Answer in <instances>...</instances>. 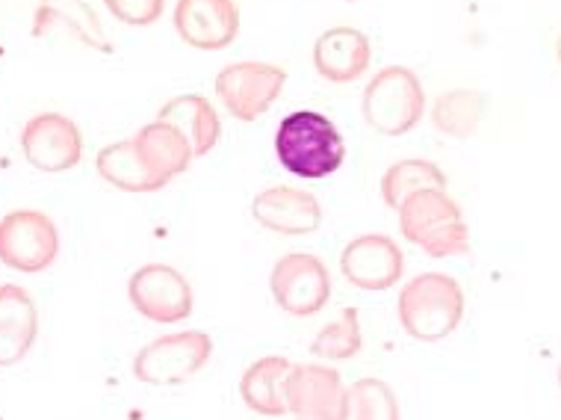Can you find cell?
I'll return each instance as SVG.
<instances>
[{"label": "cell", "mask_w": 561, "mask_h": 420, "mask_svg": "<svg viewBox=\"0 0 561 420\" xmlns=\"http://www.w3.org/2000/svg\"><path fill=\"white\" fill-rule=\"evenodd\" d=\"M275 155L290 175L320 181L346 160V143L337 125L317 110H293L275 130Z\"/></svg>", "instance_id": "cell-1"}, {"label": "cell", "mask_w": 561, "mask_h": 420, "mask_svg": "<svg viewBox=\"0 0 561 420\" xmlns=\"http://www.w3.org/2000/svg\"><path fill=\"white\" fill-rule=\"evenodd\" d=\"M399 231L408 243L420 246L428 258L446 261L473 249L470 225L446 190H420L399 207Z\"/></svg>", "instance_id": "cell-2"}, {"label": "cell", "mask_w": 561, "mask_h": 420, "mask_svg": "<svg viewBox=\"0 0 561 420\" xmlns=\"http://www.w3.org/2000/svg\"><path fill=\"white\" fill-rule=\"evenodd\" d=\"M465 308L467 299L461 284L446 273L414 275L411 282L402 284L397 303L402 329L423 343L446 341L465 320Z\"/></svg>", "instance_id": "cell-3"}, {"label": "cell", "mask_w": 561, "mask_h": 420, "mask_svg": "<svg viewBox=\"0 0 561 420\" xmlns=\"http://www.w3.org/2000/svg\"><path fill=\"white\" fill-rule=\"evenodd\" d=\"M367 125L381 137H405L426 113V92L414 71L405 66H388L376 71L360 101Z\"/></svg>", "instance_id": "cell-4"}, {"label": "cell", "mask_w": 561, "mask_h": 420, "mask_svg": "<svg viewBox=\"0 0 561 420\" xmlns=\"http://www.w3.org/2000/svg\"><path fill=\"white\" fill-rule=\"evenodd\" d=\"M210 355H214V338L207 332L186 329V332L160 334L136 352L134 376L142 385H154V388L184 385L210 362Z\"/></svg>", "instance_id": "cell-5"}, {"label": "cell", "mask_w": 561, "mask_h": 420, "mask_svg": "<svg viewBox=\"0 0 561 420\" xmlns=\"http://www.w3.org/2000/svg\"><path fill=\"white\" fill-rule=\"evenodd\" d=\"M287 87V69L275 63L242 59L231 63L216 75V99L237 122H254L270 113V107L280 99Z\"/></svg>", "instance_id": "cell-6"}, {"label": "cell", "mask_w": 561, "mask_h": 420, "mask_svg": "<svg viewBox=\"0 0 561 420\" xmlns=\"http://www.w3.org/2000/svg\"><path fill=\"white\" fill-rule=\"evenodd\" d=\"M59 254V231L42 211H12L0 219V264L15 273H45Z\"/></svg>", "instance_id": "cell-7"}, {"label": "cell", "mask_w": 561, "mask_h": 420, "mask_svg": "<svg viewBox=\"0 0 561 420\" xmlns=\"http://www.w3.org/2000/svg\"><path fill=\"white\" fill-rule=\"evenodd\" d=\"M127 296L136 311L160 326H174L193 317V284L169 264L139 266L127 282Z\"/></svg>", "instance_id": "cell-8"}, {"label": "cell", "mask_w": 561, "mask_h": 420, "mask_svg": "<svg viewBox=\"0 0 561 420\" xmlns=\"http://www.w3.org/2000/svg\"><path fill=\"white\" fill-rule=\"evenodd\" d=\"M270 291L280 311L290 317H313L331 299L329 266L317 254L290 252L272 266Z\"/></svg>", "instance_id": "cell-9"}, {"label": "cell", "mask_w": 561, "mask_h": 420, "mask_svg": "<svg viewBox=\"0 0 561 420\" xmlns=\"http://www.w3.org/2000/svg\"><path fill=\"white\" fill-rule=\"evenodd\" d=\"M287 411L296 420H346L348 388L343 373L329 364H293Z\"/></svg>", "instance_id": "cell-10"}, {"label": "cell", "mask_w": 561, "mask_h": 420, "mask_svg": "<svg viewBox=\"0 0 561 420\" xmlns=\"http://www.w3.org/2000/svg\"><path fill=\"white\" fill-rule=\"evenodd\" d=\"M340 270L346 282L367 294H381L397 287L405 273V254L388 235H360L348 240L340 252Z\"/></svg>", "instance_id": "cell-11"}, {"label": "cell", "mask_w": 561, "mask_h": 420, "mask_svg": "<svg viewBox=\"0 0 561 420\" xmlns=\"http://www.w3.org/2000/svg\"><path fill=\"white\" fill-rule=\"evenodd\" d=\"M21 151L39 172H68L83 157V137L78 125L62 113H39L21 127Z\"/></svg>", "instance_id": "cell-12"}, {"label": "cell", "mask_w": 561, "mask_h": 420, "mask_svg": "<svg viewBox=\"0 0 561 420\" xmlns=\"http://www.w3.org/2000/svg\"><path fill=\"white\" fill-rule=\"evenodd\" d=\"M174 30L195 50H225L240 36L237 0H178Z\"/></svg>", "instance_id": "cell-13"}, {"label": "cell", "mask_w": 561, "mask_h": 420, "mask_svg": "<svg viewBox=\"0 0 561 420\" xmlns=\"http://www.w3.org/2000/svg\"><path fill=\"white\" fill-rule=\"evenodd\" d=\"M254 223L280 237H308L322 225L320 198L296 186H266L252 202Z\"/></svg>", "instance_id": "cell-14"}, {"label": "cell", "mask_w": 561, "mask_h": 420, "mask_svg": "<svg viewBox=\"0 0 561 420\" xmlns=\"http://www.w3.org/2000/svg\"><path fill=\"white\" fill-rule=\"evenodd\" d=\"M373 45L358 27H329L313 42V69L329 83H355L367 75Z\"/></svg>", "instance_id": "cell-15"}, {"label": "cell", "mask_w": 561, "mask_h": 420, "mask_svg": "<svg viewBox=\"0 0 561 420\" xmlns=\"http://www.w3.org/2000/svg\"><path fill=\"white\" fill-rule=\"evenodd\" d=\"M39 338V308L19 284H0V367L19 364Z\"/></svg>", "instance_id": "cell-16"}, {"label": "cell", "mask_w": 561, "mask_h": 420, "mask_svg": "<svg viewBox=\"0 0 561 420\" xmlns=\"http://www.w3.org/2000/svg\"><path fill=\"white\" fill-rule=\"evenodd\" d=\"M293 362L284 355H263L245 367L240 376V397L245 409L261 418H284L287 415V379Z\"/></svg>", "instance_id": "cell-17"}, {"label": "cell", "mask_w": 561, "mask_h": 420, "mask_svg": "<svg viewBox=\"0 0 561 420\" xmlns=\"http://www.w3.org/2000/svg\"><path fill=\"white\" fill-rule=\"evenodd\" d=\"M57 27L83 42L87 48H95L101 54L113 50L95 10L87 0H39L36 15H33V36H48L50 30Z\"/></svg>", "instance_id": "cell-18"}, {"label": "cell", "mask_w": 561, "mask_h": 420, "mask_svg": "<svg viewBox=\"0 0 561 420\" xmlns=\"http://www.w3.org/2000/svg\"><path fill=\"white\" fill-rule=\"evenodd\" d=\"M95 169L98 175L122 193H157V190L169 186V181L157 175L146 163V157L139 155L134 137L101 148L95 157Z\"/></svg>", "instance_id": "cell-19"}, {"label": "cell", "mask_w": 561, "mask_h": 420, "mask_svg": "<svg viewBox=\"0 0 561 420\" xmlns=\"http://www.w3.org/2000/svg\"><path fill=\"white\" fill-rule=\"evenodd\" d=\"M157 118L178 127L190 139L195 157L210 155L222 137V122L216 116L214 104L204 95H178V99L165 101Z\"/></svg>", "instance_id": "cell-20"}, {"label": "cell", "mask_w": 561, "mask_h": 420, "mask_svg": "<svg viewBox=\"0 0 561 420\" xmlns=\"http://www.w3.org/2000/svg\"><path fill=\"white\" fill-rule=\"evenodd\" d=\"M134 143L139 148V155L146 157L148 167L165 181L184 175L195 160L190 139L178 127L169 125V122H160V118L151 122V125L139 127V134H134Z\"/></svg>", "instance_id": "cell-21"}, {"label": "cell", "mask_w": 561, "mask_h": 420, "mask_svg": "<svg viewBox=\"0 0 561 420\" xmlns=\"http://www.w3.org/2000/svg\"><path fill=\"white\" fill-rule=\"evenodd\" d=\"M444 169L432 163V160H399L381 175V198L390 211H399L405 205V198H411L420 190H446Z\"/></svg>", "instance_id": "cell-22"}, {"label": "cell", "mask_w": 561, "mask_h": 420, "mask_svg": "<svg viewBox=\"0 0 561 420\" xmlns=\"http://www.w3.org/2000/svg\"><path fill=\"white\" fill-rule=\"evenodd\" d=\"M484 95L476 89H453L444 92L432 107V125L453 139H470L482 125Z\"/></svg>", "instance_id": "cell-23"}, {"label": "cell", "mask_w": 561, "mask_h": 420, "mask_svg": "<svg viewBox=\"0 0 561 420\" xmlns=\"http://www.w3.org/2000/svg\"><path fill=\"white\" fill-rule=\"evenodd\" d=\"M364 347V332H360V311L358 308H343L337 320L322 326L317 338L310 341V352L325 362H352Z\"/></svg>", "instance_id": "cell-24"}, {"label": "cell", "mask_w": 561, "mask_h": 420, "mask_svg": "<svg viewBox=\"0 0 561 420\" xmlns=\"http://www.w3.org/2000/svg\"><path fill=\"white\" fill-rule=\"evenodd\" d=\"M346 420H402L397 391L376 376L352 382Z\"/></svg>", "instance_id": "cell-25"}, {"label": "cell", "mask_w": 561, "mask_h": 420, "mask_svg": "<svg viewBox=\"0 0 561 420\" xmlns=\"http://www.w3.org/2000/svg\"><path fill=\"white\" fill-rule=\"evenodd\" d=\"M104 7L110 10L113 19L130 27H148L163 15L165 0H104Z\"/></svg>", "instance_id": "cell-26"}, {"label": "cell", "mask_w": 561, "mask_h": 420, "mask_svg": "<svg viewBox=\"0 0 561 420\" xmlns=\"http://www.w3.org/2000/svg\"><path fill=\"white\" fill-rule=\"evenodd\" d=\"M556 57H559V63H561V36H559V42H556Z\"/></svg>", "instance_id": "cell-27"}, {"label": "cell", "mask_w": 561, "mask_h": 420, "mask_svg": "<svg viewBox=\"0 0 561 420\" xmlns=\"http://www.w3.org/2000/svg\"><path fill=\"white\" fill-rule=\"evenodd\" d=\"M559 388H561V364H559Z\"/></svg>", "instance_id": "cell-28"}]
</instances>
